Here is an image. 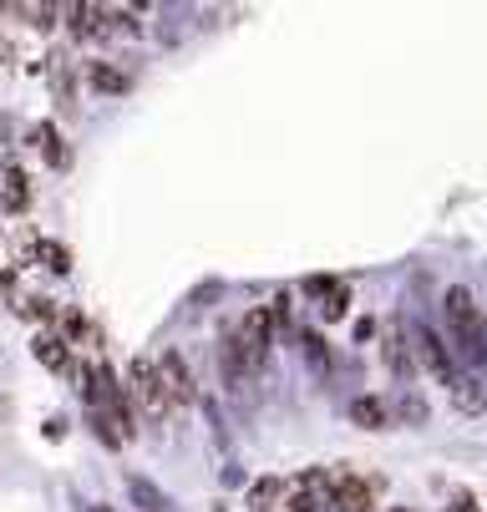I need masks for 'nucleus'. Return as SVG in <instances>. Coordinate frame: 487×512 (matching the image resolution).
Instances as JSON below:
<instances>
[{"label":"nucleus","mask_w":487,"mask_h":512,"mask_svg":"<svg viewBox=\"0 0 487 512\" xmlns=\"http://www.w3.org/2000/svg\"><path fill=\"white\" fill-rule=\"evenodd\" d=\"M6 208H11V213L26 208V178H11V188H6Z\"/></svg>","instance_id":"14"},{"label":"nucleus","mask_w":487,"mask_h":512,"mask_svg":"<svg viewBox=\"0 0 487 512\" xmlns=\"http://www.w3.org/2000/svg\"><path fill=\"white\" fill-rule=\"evenodd\" d=\"M416 355H422V365L442 381V386H457V365H452V355H447V345L432 335V330H422L416 325Z\"/></svg>","instance_id":"3"},{"label":"nucleus","mask_w":487,"mask_h":512,"mask_svg":"<svg viewBox=\"0 0 487 512\" xmlns=\"http://www.w3.org/2000/svg\"><path fill=\"white\" fill-rule=\"evenodd\" d=\"M280 492V477H264V482H254V492H249V507H269V497Z\"/></svg>","instance_id":"11"},{"label":"nucleus","mask_w":487,"mask_h":512,"mask_svg":"<svg viewBox=\"0 0 487 512\" xmlns=\"http://www.w3.org/2000/svg\"><path fill=\"white\" fill-rule=\"evenodd\" d=\"M92 87H97V92H127V77L97 61V66H92Z\"/></svg>","instance_id":"9"},{"label":"nucleus","mask_w":487,"mask_h":512,"mask_svg":"<svg viewBox=\"0 0 487 512\" xmlns=\"http://www.w3.org/2000/svg\"><path fill=\"white\" fill-rule=\"evenodd\" d=\"M36 249H41L46 269H56V274H66V269H72V264H66V249H61V244H36Z\"/></svg>","instance_id":"12"},{"label":"nucleus","mask_w":487,"mask_h":512,"mask_svg":"<svg viewBox=\"0 0 487 512\" xmlns=\"http://www.w3.org/2000/svg\"><path fill=\"white\" fill-rule=\"evenodd\" d=\"M36 142H46V158H51L56 168L66 163V148H61V142H56V132H51V127H41V132H36Z\"/></svg>","instance_id":"13"},{"label":"nucleus","mask_w":487,"mask_h":512,"mask_svg":"<svg viewBox=\"0 0 487 512\" xmlns=\"http://www.w3.org/2000/svg\"><path fill=\"white\" fill-rule=\"evenodd\" d=\"M36 360H41V365H51V371H66V350H61V340L41 335V340H36Z\"/></svg>","instance_id":"8"},{"label":"nucleus","mask_w":487,"mask_h":512,"mask_svg":"<svg viewBox=\"0 0 487 512\" xmlns=\"http://www.w3.org/2000/svg\"><path fill=\"white\" fill-rule=\"evenodd\" d=\"M351 421L366 426V431H381L386 426V406L376 396H361V401H351Z\"/></svg>","instance_id":"5"},{"label":"nucleus","mask_w":487,"mask_h":512,"mask_svg":"<svg viewBox=\"0 0 487 512\" xmlns=\"http://www.w3.org/2000/svg\"><path fill=\"white\" fill-rule=\"evenodd\" d=\"M127 386H132V401L143 406L148 421H168L173 396H168V386H163V376H158L153 360H132V365H127Z\"/></svg>","instance_id":"2"},{"label":"nucleus","mask_w":487,"mask_h":512,"mask_svg":"<svg viewBox=\"0 0 487 512\" xmlns=\"http://www.w3.org/2000/svg\"><path fill=\"white\" fill-rule=\"evenodd\" d=\"M158 376H163V386H168V396H173V406H193V376H188V365H183V355L178 350H163V360H158Z\"/></svg>","instance_id":"4"},{"label":"nucleus","mask_w":487,"mask_h":512,"mask_svg":"<svg viewBox=\"0 0 487 512\" xmlns=\"http://www.w3.org/2000/svg\"><path fill=\"white\" fill-rule=\"evenodd\" d=\"M345 300H351V295H345V284H335L330 295H325V305H320V310H325V320H340V315H345Z\"/></svg>","instance_id":"10"},{"label":"nucleus","mask_w":487,"mask_h":512,"mask_svg":"<svg viewBox=\"0 0 487 512\" xmlns=\"http://www.w3.org/2000/svg\"><path fill=\"white\" fill-rule=\"evenodd\" d=\"M442 320H447V335H452L472 360L487 355V320H482V310H477V300H472V289H462V284L447 289V295H442Z\"/></svg>","instance_id":"1"},{"label":"nucleus","mask_w":487,"mask_h":512,"mask_svg":"<svg viewBox=\"0 0 487 512\" xmlns=\"http://www.w3.org/2000/svg\"><path fill=\"white\" fill-rule=\"evenodd\" d=\"M386 371H391V376H406V371H411V360H406V340H401V330H396V325L386 330Z\"/></svg>","instance_id":"6"},{"label":"nucleus","mask_w":487,"mask_h":512,"mask_svg":"<svg viewBox=\"0 0 487 512\" xmlns=\"http://www.w3.org/2000/svg\"><path fill=\"white\" fill-rule=\"evenodd\" d=\"M482 406H487L482 386H477L472 376H467V381H457V411H467V416H472V411H482Z\"/></svg>","instance_id":"7"}]
</instances>
